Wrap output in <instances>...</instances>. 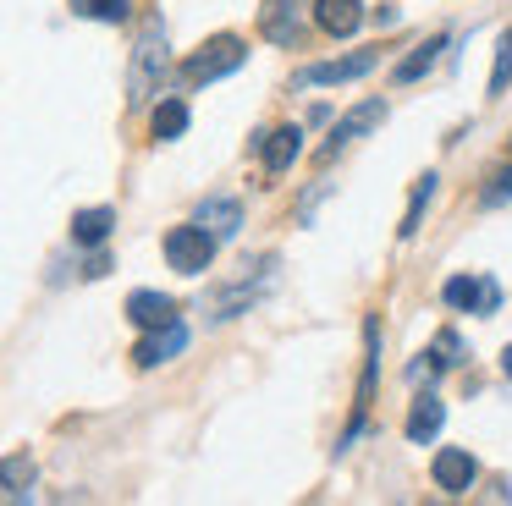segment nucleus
<instances>
[{"instance_id": "ddd939ff", "label": "nucleus", "mask_w": 512, "mask_h": 506, "mask_svg": "<svg viewBox=\"0 0 512 506\" xmlns=\"http://www.w3.org/2000/svg\"><path fill=\"white\" fill-rule=\"evenodd\" d=\"M314 22H320L331 39H347V33H358V22H364V0H314Z\"/></svg>"}, {"instance_id": "2eb2a0df", "label": "nucleus", "mask_w": 512, "mask_h": 506, "mask_svg": "<svg viewBox=\"0 0 512 506\" xmlns=\"http://www.w3.org/2000/svg\"><path fill=\"white\" fill-rule=\"evenodd\" d=\"M127 319H133L138 330H160L177 319V303H171L166 292H133L127 297Z\"/></svg>"}, {"instance_id": "f8f14e48", "label": "nucleus", "mask_w": 512, "mask_h": 506, "mask_svg": "<svg viewBox=\"0 0 512 506\" xmlns=\"http://www.w3.org/2000/svg\"><path fill=\"white\" fill-rule=\"evenodd\" d=\"M303 154V127H276V132H265V149H259V160H265V171L270 176H281V171H292V160Z\"/></svg>"}, {"instance_id": "dca6fc26", "label": "nucleus", "mask_w": 512, "mask_h": 506, "mask_svg": "<svg viewBox=\"0 0 512 506\" xmlns=\"http://www.w3.org/2000/svg\"><path fill=\"white\" fill-rule=\"evenodd\" d=\"M111 226H116V209L111 204L78 209V215H72V242H78V248H100V242L111 237Z\"/></svg>"}, {"instance_id": "39448f33", "label": "nucleus", "mask_w": 512, "mask_h": 506, "mask_svg": "<svg viewBox=\"0 0 512 506\" xmlns=\"http://www.w3.org/2000/svg\"><path fill=\"white\" fill-rule=\"evenodd\" d=\"M380 121H386V99H364V105H353V110H347V116L331 127V138L320 143V165H331L342 149H353V143L364 138L369 127H380Z\"/></svg>"}, {"instance_id": "7ed1b4c3", "label": "nucleus", "mask_w": 512, "mask_h": 506, "mask_svg": "<svg viewBox=\"0 0 512 506\" xmlns=\"http://www.w3.org/2000/svg\"><path fill=\"white\" fill-rule=\"evenodd\" d=\"M243 61H248V44L237 39V33H215V39L204 44L199 55H188V66H182V77H188V83H215V77L237 72Z\"/></svg>"}, {"instance_id": "f03ea898", "label": "nucleus", "mask_w": 512, "mask_h": 506, "mask_svg": "<svg viewBox=\"0 0 512 506\" xmlns=\"http://www.w3.org/2000/svg\"><path fill=\"white\" fill-rule=\"evenodd\" d=\"M166 264L177 275H204L215 264V237L199 226V220H188V226H171L166 231Z\"/></svg>"}, {"instance_id": "a878e982", "label": "nucleus", "mask_w": 512, "mask_h": 506, "mask_svg": "<svg viewBox=\"0 0 512 506\" xmlns=\"http://www.w3.org/2000/svg\"><path fill=\"white\" fill-rule=\"evenodd\" d=\"M501 374H507V380H512V347L501 352Z\"/></svg>"}, {"instance_id": "b1692460", "label": "nucleus", "mask_w": 512, "mask_h": 506, "mask_svg": "<svg viewBox=\"0 0 512 506\" xmlns=\"http://www.w3.org/2000/svg\"><path fill=\"white\" fill-rule=\"evenodd\" d=\"M490 182H496V187H485V204H501V198H512V171H496Z\"/></svg>"}, {"instance_id": "393cba45", "label": "nucleus", "mask_w": 512, "mask_h": 506, "mask_svg": "<svg viewBox=\"0 0 512 506\" xmlns=\"http://www.w3.org/2000/svg\"><path fill=\"white\" fill-rule=\"evenodd\" d=\"M105 270H111V253H94V259H89V270H83V275H89V281H100Z\"/></svg>"}, {"instance_id": "412c9836", "label": "nucleus", "mask_w": 512, "mask_h": 506, "mask_svg": "<svg viewBox=\"0 0 512 506\" xmlns=\"http://www.w3.org/2000/svg\"><path fill=\"white\" fill-rule=\"evenodd\" d=\"M28 495H34V462L23 457V451H12V457H6V501H28Z\"/></svg>"}, {"instance_id": "f257e3e1", "label": "nucleus", "mask_w": 512, "mask_h": 506, "mask_svg": "<svg viewBox=\"0 0 512 506\" xmlns=\"http://www.w3.org/2000/svg\"><path fill=\"white\" fill-rule=\"evenodd\" d=\"M171 72V55H166V22L160 17H144V28H138V44H133V66H127V105L144 110L155 105L160 83H166Z\"/></svg>"}, {"instance_id": "20e7f679", "label": "nucleus", "mask_w": 512, "mask_h": 506, "mask_svg": "<svg viewBox=\"0 0 512 506\" xmlns=\"http://www.w3.org/2000/svg\"><path fill=\"white\" fill-rule=\"evenodd\" d=\"M441 297H446L452 314H496L501 308L496 275H452V281L441 286Z\"/></svg>"}, {"instance_id": "f3484780", "label": "nucleus", "mask_w": 512, "mask_h": 506, "mask_svg": "<svg viewBox=\"0 0 512 506\" xmlns=\"http://www.w3.org/2000/svg\"><path fill=\"white\" fill-rule=\"evenodd\" d=\"M441 50H446V33H430V39H424L419 50H413L408 61H402L397 72H391V77H397V83H413V77H424L435 61H441Z\"/></svg>"}, {"instance_id": "a211bd4d", "label": "nucleus", "mask_w": 512, "mask_h": 506, "mask_svg": "<svg viewBox=\"0 0 512 506\" xmlns=\"http://www.w3.org/2000/svg\"><path fill=\"white\" fill-rule=\"evenodd\" d=\"M149 127H155V138H160V143L182 138V132H188V105H182V99H160L155 116H149Z\"/></svg>"}, {"instance_id": "0eeeda50", "label": "nucleus", "mask_w": 512, "mask_h": 506, "mask_svg": "<svg viewBox=\"0 0 512 506\" xmlns=\"http://www.w3.org/2000/svg\"><path fill=\"white\" fill-rule=\"evenodd\" d=\"M276 264H281V259H276V253H270V259L259 264V275H254V281H248V275H243V281H232V286H226V292H215V297H210V314H215V319L248 314V308H254L259 297L270 292V281H276Z\"/></svg>"}, {"instance_id": "9d476101", "label": "nucleus", "mask_w": 512, "mask_h": 506, "mask_svg": "<svg viewBox=\"0 0 512 506\" xmlns=\"http://www.w3.org/2000/svg\"><path fill=\"white\" fill-rule=\"evenodd\" d=\"M182 347H188V330H182V319H171V325L149 330V336L138 341V347H133V358H138V369H155V363L177 358Z\"/></svg>"}, {"instance_id": "423d86ee", "label": "nucleus", "mask_w": 512, "mask_h": 506, "mask_svg": "<svg viewBox=\"0 0 512 506\" xmlns=\"http://www.w3.org/2000/svg\"><path fill=\"white\" fill-rule=\"evenodd\" d=\"M309 17H314V0H265L259 6V33L270 44H298Z\"/></svg>"}, {"instance_id": "aec40b11", "label": "nucleus", "mask_w": 512, "mask_h": 506, "mask_svg": "<svg viewBox=\"0 0 512 506\" xmlns=\"http://www.w3.org/2000/svg\"><path fill=\"white\" fill-rule=\"evenodd\" d=\"M72 6V17H89V22H127L133 17V0H67Z\"/></svg>"}, {"instance_id": "6ab92c4d", "label": "nucleus", "mask_w": 512, "mask_h": 506, "mask_svg": "<svg viewBox=\"0 0 512 506\" xmlns=\"http://www.w3.org/2000/svg\"><path fill=\"white\" fill-rule=\"evenodd\" d=\"M430 198H435V171H424L419 182H413V198H408V215H402V226H397V237L408 242L413 231H419V220H424V209H430Z\"/></svg>"}, {"instance_id": "4468645a", "label": "nucleus", "mask_w": 512, "mask_h": 506, "mask_svg": "<svg viewBox=\"0 0 512 506\" xmlns=\"http://www.w3.org/2000/svg\"><path fill=\"white\" fill-rule=\"evenodd\" d=\"M441 424H446V402L441 396H413V413H408V440L413 446H430L435 435H441Z\"/></svg>"}, {"instance_id": "5701e85b", "label": "nucleus", "mask_w": 512, "mask_h": 506, "mask_svg": "<svg viewBox=\"0 0 512 506\" xmlns=\"http://www.w3.org/2000/svg\"><path fill=\"white\" fill-rule=\"evenodd\" d=\"M507 83H512V28L501 33V44H496V72H490V94H507Z\"/></svg>"}, {"instance_id": "4be33fe9", "label": "nucleus", "mask_w": 512, "mask_h": 506, "mask_svg": "<svg viewBox=\"0 0 512 506\" xmlns=\"http://www.w3.org/2000/svg\"><path fill=\"white\" fill-rule=\"evenodd\" d=\"M424 358H430V369H457V363H463V336H457V330H441Z\"/></svg>"}, {"instance_id": "1a4fd4ad", "label": "nucleus", "mask_w": 512, "mask_h": 506, "mask_svg": "<svg viewBox=\"0 0 512 506\" xmlns=\"http://www.w3.org/2000/svg\"><path fill=\"white\" fill-rule=\"evenodd\" d=\"M380 66V50H358V55H342V61H320V66H303L298 83L314 88V83H353V77H369Z\"/></svg>"}, {"instance_id": "6e6552de", "label": "nucleus", "mask_w": 512, "mask_h": 506, "mask_svg": "<svg viewBox=\"0 0 512 506\" xmlns=\"http://www.w3.org/2000/svg\"><path fill=\"white\" fill-rule=\"evenodd\" d=\"M430 479H435V490H446V495H468L479 479V462L468 457L463 446H441L430 462Z\"/></svg>"}, {"instance_id": "9b49d317", "label": "nucleus", "mask_w": 512, "mask_h": 506, "mask_svg": "<svg viewBox=\"0 0 512 506\" xmlns=\"http://www.w3.org/2000/svg\"><path fill=\"white\" fill-rule=\"evenodd\" d=\"M193 220H199L215 242H232L237 226H243V204H237V198H204V204L193 209Z\"/></svg>"}]
</instances>
